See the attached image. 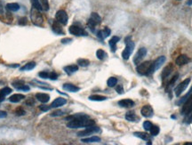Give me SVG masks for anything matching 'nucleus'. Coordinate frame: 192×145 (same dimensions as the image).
Wrapping results in <instances>:
<instances>
[{
  "instance_id": "7c9ffc66",
  "label": "nucleus",
  "mask_w": 192,
  "mask_h": 145,
  "mask_svg": "<svg viewBox=\"0 0 192 145\" xmlns=\"http://www.w3.org/2000/svg\"><path fill=\"white\" fill-rule=\"evenodd\" d=\"M96 56H97V58H98L99 60L102 61V60H104V59L107 57V54H106L102 49H99V50H97V52H96Z\"/></svg>"
},
{
  "instance_id": "c03bdc74",
  "label": "nucleus",
  "mask_w": 192,
  "mask_h": 145,
  "mask_svg": "<svg viewBox=\"0 0 192 145\" xmlns=\"http://www.w3.org/2000/svg\"><path fill=\"white\" fill-rule=\"evenodd\" d=\"M116 91H117L118 93L122 94V93H124V88H123V86H122V85H117V86H116Z\"/></svg>"
},
{
  "instance_id": "0eeeda50",
  "label": "nucleus",
  "mask_w": 192,
  "mask_h": 145,
  "mask_svg": "<svg viewBox=\"0 0 192 145\" xmlns=\"http://www.w3.org/2000/svg\"><path fill=\"white\" fill-rule=\"evenodd\" d=\"M192 111V94L187 98V100L183 102V106L182 108V115H189Z\"/></svg>"
},
{
  "instance_id": "a211bd4d",
  "label": "nucleus",
  "mask_w": 192,
  "mask_h": 145,
  "mask_svg": "<svg viewBox=\"0 0 192 145\" xmlns=\"http://www.w3.org/2000/svg\"><path fill=\"white\" fill-rule=\"evenodd\" d=\"M63 89L68 91V92H71V93H77L80 90V88L73 84H69V83H67V84H64L63 85Z\"/></svg>"
},
{
  "instance_id": "bb28decb",
  "label": "nucleus",
  "mask_w": 192,
  "mask_h": 145,
  "mask_svg": "<svg viewBox=\"0 0 192 145\" xmlns=\"http://www.w3.org/2000/svg\"><path fill=\"white\" fill-rule=\"evenodd\" d=\"M6 8L11 12H16L20 9V5L17 3H9L6 4Z\"/></svg>"
},
{
  "instance_id": "09e8293b",
  "label": "nucleus",
  "mask_w": 192,
  "mask_h": 145,
  "mask_svg": "<svg viewBox=\"0 0 192 145\" xmlns=\"http://www.w3.org/2000/svg\"><path fill=\"white\" fill-rule=\"evenodd\" d=\"M40 109H41V110H43V111H47V110H49L52 109V108H51V106L48 107V106H46V105H43V106H40Z\"/></svg>"
},
{
  "instance_id": "5701e85b",
  "label": "nucleus",
  "mask_w": 192,
  "mask_h": 145,
  "mask_svg": "<svg viewBox=\"0 0 192 145\" xmlns=\"http://www.w3.org/2000/svg\"><path fill=\"white\" fill-rule=\"evenodd\" d=\"M82 143L85 144H92V143H100L101 142V138L98 136H92L89 138H84L81 140Z\"/></svg>"
},
{
  "instance_id": "dca6fc26",
  "label": "nucleus",
  "mask_w": 192,
  "mask_h": 145,
  "mask_svg": "<svg viewBox=\"0 0 192 145\" xmlns=\"http://www.w3.org/2000/svg\"><path fill=\"white\" fill-rule=\"evenodd\" d=\"M36 99H38V101L41 102L42 103H46L49 102L50 100V96L47 93H38L36 94Z\"/></svg>"
},
{
  "instance_id": "4d7b16f0",
  "label": "nucleus",
  "mask_w": 192,
  "mask_h": 145,
  "mask_svg": "<svg viewBox=\"0 0 192 145\" xmlns=\"http://www.w3.org/2000/svg\"><path fill=\"white\" fill-rule=\"evenodd\" d=\"M171 118H172V119H175V118H176V117H175V116H174V115H173V116H171Z\"/></svg>"
},
{
  "instance_id": "6e6d98bb",
  "label": "nucleus",
  "mask_w": 192,
  "mask_h": 145,
  "mask_svg": "<svg viewBox=\"0 0 192 145\" xmlns=\"http://www.w3.org/2000/svg\"><path fill=\"white\" fill-rule=\"evenodd\" d=\"M185 145H192V143H186Z\"/></svg>"
},
{
  "instance_id": "de8ad7c7",
  "label": "nucleus",
  "mask_w": 192,
  "mask_h": 145,
  "mask_svg": "<svg viewBox=\"0 0 192 145\" xmlns=\"http://www.w3.org/2000/svg\"><path fill=\"white\" fill-rule=\"evenodd\" d=\"M26 23H27V18L22 17V18H21V19L19 20V24H21V25H25Z\"/></svg>"
},
{
  "instance_id": "ddd939ff",
  "label": "nucleus",
  "mask_w": 192,
  "mask_h": 145,
  "mask_svg": "<svg viewBox=\"0 0 192 145\" xmlns=\"http://www.w3.org/2000/svg\"><path fill=\"white\" fill-rule=\"evenodd\" d=\"M141 115H142L143 117H145V118H150V117L153 116L154 111H153V109H152L151 106H149V105H145V106H143V107L141 108Z\"/></svg>"
},
{
  "instance_id": "6e6552de",
  "label": "nucleus",
  "mask_w": 192,
  "mask_h": 145,
  "mask_svg": "<svg viewBox=\"0 0 192 145\" xmlns=\"http://www.w3.org/2000/svg\"><path fill=\"white\" fill-rule=\"evenodd\" d=\"M190 82H191V78H186L185 80H183L181 84H179V85L176 86L174 92H175V95H176L177 97H179V96L182 93V92L185 91V89L188 87Z\"/></svg>"
},
{
  "instance_id": "8fccbe9b",
  "label": "nucleus",
  "mask_w": 192,
  "mask_h": 145,
  "mask_svg": "<svg viewBox=\"0 0 192 145\" xmlns=\"http://www.w3.org/2000/svg\"><path fill=\"white\" fill-rule=\"evenodd\" d=\"M188 116V119H187V121H186V123L187 124H191L192 122V111L189 114V115H187Z\"/></svg>"
},
{
  "instance_id": "2eb2a0df",
  "label": "nucleus",
  "mask_w": 192,
  "mask_h": 145,
  "mask_svg": "<svg viewBox=\"0 0 192 145\" xmlns=\"http://www.w3.org/2000/svg\"><path fill=\"white\" fill-rule=\"evenodd\" d=\"M67 103V100L62 98V97H59V98H56L51 104V108L54 109V108H59V107H62Z\"/></svg>"
},
{
  "instance_id": "ea45409f",
  "label": "nucleus",
  "mask_w": 192,
  "mask_h": 145,
  "mask_svg": "<svg viewBox=\"0 0 192 145\" xmlns=\"http://www.w3.org/2000/svg\"><path fill=\"white\" fill-rule=\"evenodd\" d=\"M15 113H16V115H17V116H23V115H25L26 111H25L21 107H19V108H17V109H16Z\"/></svg>"
},
{
  "instance_id": "9d476101",
  "label": "nucleus",
  "mask_w": 192,
  "mask_h": 145,
  "mask_svg": "<svg viewBox=\"0 0 192 145\" xmlns=\"http://www.w3.org/2000/svg\"><path fill=\"white\" fill-rule=\"evenodd\" d=\"M100 132V128L98 127H94V126H91V127H87L85 130L79 132L77 134V136L79 137H82V136H87V135H90L92 134H94V133H98Z\"/></svg>"
},
{
  "instance_id": "f8f14e48",
  "label": "nucleus",
  "mask_w": 192,
  "mask_h": 145,
  "mask_svg": "<svg viewBox=\"0 0 192 145\" xmlns=\"http://www.w3.org/2000/svg\"><path fill=\"white\" fill-rule=\"evenodd\" d=\"M166 56H160L159 58H157L153 63H152V67H151V71H150V74L154 73L156 71H157L166 62Z\"/></svg>"
},
{
  "instance_id": "473e14b6",
  "label": "nucleus",
  "mask_w": 192,
  "mask_h": 145,
  "mask_svg": "<svg viewBox=\"0 0 192 145\" xmlns=\"http://www.w3.org/2000/svg\"><path fill=\"white\" fill-rule=\"evenodd\" d=\"M58 23H59V22L56 21V22L53 25V30H54L56 34H63V30L62 29L61 26H60Z\"/></svg>"
},
{
  "instance_id": "4c0bfd02",
  "label": "nucleus",
  "mask_w": 192,
  "mask_h": 145,
  "mask_svg": "<svg viewBox=\"0 0 192 145\" xmlns=\"http://www.w3.org/2000/svg\"><path fill=\"white\" fill-rule=\"evenodd\" d=\"M41 4H42V7L45 11H47L49 9V3H48V0H39Z\"/></svg>"
},
{
  "instance_id": "a878e982",
  "label": "nucleus",
  "mask_w": 192,
  "mask_h": 145,
  "mask_svg": "<svg viewBox=\"0 0 192 145\" xmlns=\"http://www.w3.org/2000/svg\"><path fill=\"white\" fill-rule=\"evenodd\" d=\"M83 118H89V117H88L87 115H85V114H83V113H78V114H75V115L68 116V117H67L65 119H66V120H68V121H70V120H73V119H83Z\"/></svg>"
},
{
  "instance_id": "20e7f679",
  "label": "nucleus",
  "mask_w": 192,
  "mask_h": 145,
  "mask_svg": "<svg viewBox=\"0 0 192 145\" xmlns=\"http://www.w3.org/2000/svg\"><path fill=\"white\" fill-rule=\"evenodd\" d=\"M151 67H152V63L144 62L137 66L136 71L141 75H149L151 71Z\"/></svg>"
},
{
  "instance_id": "39448f33",
  "label": "nucleus",
  "mask_w": 192,
  "mask_h": 145,
  "mask_svg": "<svg viewBox=\"0 0 192 145\" xmlns=\"http://www.w3.org/2000/svg\"><path fill=\"white\" fill-rule=\"evenodd\" d=\"M102 22V18L97 13H92L91 16L88 20V27L92 29V30H94V27L97 26Z\"/></svg>"
},
{
  "instance_id": "3c124183",
  "label": "nucleus",
  "mask_w": 192,
  "mask_h": 145,
  "mask_svg": "<svg viewBox=\"0 0 192 145\" xmlns=\"http://www.w3.org/2000/svg\"><path fill=\"white\" fill-rule=\"evenodd\" d=\"M178 77H179V75H178V74H177V75H175V76H174V77H173V78L171 79V81H170L169 85H173V84H174V82H175V81L177 80Z\"/></svg>"
},
{
  "instance_id": "79ce46f5",
  "label": "nucleus",
  "mask_w": 192,
  "mask_h": 145,
  "mask_svg": "<svg viewBox=\"0 0 192 145\" xmlns=\"http://www.w3.org/2000/svg\"><path fill=\"white\" fill-rule=\"evenodd\" d=\"M38 76L41 77V78H49V76H50V72H47V71H42V72L38 73Z\"/></svg>"
},
{
  "instance_id": "f3484780",
  "label": "nucleus",
  "mask_w": 192,
  "mask_h": 145,
  "mask_svg": "<svg viewBox=\"0 0 192 145\" xmlns=\"http://www.w3.org/2000/svg\"><path fill=\"white\" fill-rule=\"evenodd\" d=\"M118 105L123 108H132L134 106V102L131 99H123L118 102Z\"/></svg>"
},
{
  "instance_id": "e433bc0d",
  "label": "nucleus",
  "mask_w": 192,
  "mask_h": 145,
  "mask_svg": "<svg viewBox=\"0 0 192 145\" xmlns=\"http://www.w3.org/2000/svg\"><path fill=\"white\" fill-rule=\"evenodd\" d=\"M149 131H150V134H151L152 135L156 136V135H157L159 134L160 129H159V127H158L157 126H152Z\"/></svg>"
},
{
  "instance_id": "c85d7f7f",
  "label": "nucleus",
  "mask_w": 192,
  "mask_h": 145,
  "mask_svg": "<svg viewBox=\"0 0 192 145\" xmlns=\"http://www.w3.org/2000/svg\"><path fill=\"white\" fill-rule=\"evenodd\" d=\"M126 119L130 121V122H134L137 119V117L135 115V113L133 111H129L126 114Z\"/></svg>"
},
{
  "instance_id": "cd10ccee",
  "label": "nucleus",
  "mask_w": 192,
  "mask_h": 145,
  "mask_svg": "<svg viewBox=\"0 0 192 145\" xmlns=\"http://www.w3.org/2000/svg\"><path fill=\"white\" fill-rule=\"evenodd\" d=\"M133 135H134V136H137V137H139V138H141V139H142V140H145V141H148V140H149V135H148V134H146V133H141V132H135V133H133Z\"/></svg>"
},
{
  "instance_id": "f257e3e1",
  "label": "nucleus",
  "mask_w": 192,
  "mask_h": 145,
  "mask_svg": "<svg viewBox=\"0 0 192 145\" xmlns=\"http://www.w3.org/2000/svg\"><path fill=\"white\" fill-rule=\"evenodd\" d=\"M95 121L93 119H90L89 118H83V119H73L70 120L68 124L67 127L68 128H80V127H87L91 126H94Z\"/></svg>"
},
{
  "instance_id": "9b49d317",
  "label": "nucleus",
  "mask_w": 192,
  "mask_h": 145,
  "mask_svg": "<svg viewBox=\"0 0 192 145\" xmlns=\"http://www.w3.org/2000/svg\"><path fill=\"white\" fill-rule=\"evenodd\" d=\"M146 54H147V49H146V48H144V47L140 48V49L138 50L137 54H135L134 58H133V62H134V63L138 65V64L141 62V60L146 56Z\"/></svg>"
},
{
  "instance_id": "864d4df0",
  "label": "nucleus",
  "mask_w": 192,
  "mask_h": 145,
  "mask_svg": "<svg viewBox=\"0 0 192 145\" xmlns=\"http://www.w3.org/2000/svg\"><path fill=\"white\" fill-rule=\"evenodd\" d=\"M7 116V113L5 111H3V110H0V119H4Z\"/></svg>"
},
{
  "instance_id": "37998d69",
  "label": "nucleus",
  "mask_w": 192,
  "mask_h": 145,
  "mask_svg": "<svg viewBox=\"0 0 192 145\" xmlns=\"http://www.w3.org/2000/svg\"><path fill=\"white\" fill-rule=\"evenodd\" d=\"M63 110H55L53 113H51L52 117H59V116H63Z\"/></svg>"
},
{
  "instance_id": "49530a36",
  "label": "nucleus",
  "mask_w": 192,
  "mask_h": 145,
  "mask_svg": "<svg viewBox=\"0 0 192 145\" xmlns=\"http://www.w3.org/2000/svg\"><path fill=\"white\" fill-rule=\"evenodd\" d=\"M25 104L26 105H28V106H32V105H34L35 104V101L33 100V99H28L26 102H25Z\"/></svg>"
},
{
  "instance_id": "c9c22d12",
  "label": "nucleus",
  "mask_w": 192,
  "mask_h": 145,
  "mask_svg": "<svg viewBox=\"0 0 192 145\" xmlns=\"http://www.w3.org/2000/svg\"><path fill=\"white\" fill-rule=\"evenodd\" d=\"M11 93H12V89L10 87H8V86H5V87L2 88L0 90V94L3 95V96H6V95L10 94Z\"/></svg>"
},
{
  "instance_id": "a18cd8bd",
  "label": "nucleus",
  "mask_w": 192,
  "mask_h": 145,
  "mask_svg": "<svg viewBox=\"0 0 192 145\" xmlns=\"http://www.w3.org/2000/svg\"><path fill=\"white\" fill-rule=\"evenodd\" d=\"M49 78H50V79H52V80H56V79L58 78V74L55 72H50Z\"/></svg>"
},
{
  "instance_id": "1a4fd4ad",
  "label": "nucleus",
  "mask_w": 192,
  "mask_h": 145,
  "mask_svg": "<svg viewBox=\"0 0 192 145\" xmlns=\"http://www.w3.org/2000/svg\"><path fill=\"white\" fill-rule=\"evenodd\" d=\"M55 19H56V21H58L60 24L66 25V24L68 23V17L67 13H66L64 10H59V11L56 13Z\"/></svg>"
},
{
  "instance_id": "6ab92c4d",
  "label": "nucleus",
  "mask_w": 192,
  "mask_h": 145,
  "mask_svg": "<svg viewBox=\"0 0 192 145\" xmlns=\"http://www.w3.org/2000/svg\"><path fill=\"white\" fill-rule=\"evenodd\" d=\"M110 35V29L109 28H107V27L102 30H99L98 33H97V37L102 40H103L104 38H106Z\"/></svg>"
},
{
  "instance_id": "393cba45",
  "label": "nucleus",
  "mask_w": 192,
  "mask_h": 145,
  "mask_svg": "<svg viewBox=\"0 0 192 145\" xmlns=\"http://www.w3.org/2000/svg\"><path fill=\"white\" fill-rule=\"evenodd\" d=\"M88 99L90 101H94V102H102V101L107 100V97L102 96V95H99V94H93V95H90Z\"/></svg>"
},
{
  "instance_id": "412c9836",
  "label": "nucleus",
  "mask_w": 192,
  "mask_h": 145,
  "mask_svg": "<svg viewBox=\"0 0 192 145\" xmlns=\"http://www.w3.org/2000/svg\"><path fill=\"white\" fill-rule=\"evenodd\" d=\"M25 99V95L21 94V93H14L13 94L12 96H10L9 98V101L11 102H13V103H16V102H21V100Z\"/></svg>"
},
{
  "instance_id": "4be33fe9",
  "label": "nucleus",
  "mask_w": 192,
  "mask_h": 145,
  "mask_svg": "<svg viewBox=\"0 0 192 145\" xmlns=\"http://www.w3.org/2000/svg\"><path fill=\"white\" fill-rule=\"evenodd\" d=\"M63 70L68 75H72L73 73L77 72L78 71V67H77V65L73 64V65H68V66L64 67Z\"/></svg>"
},
{
  "instance_id": "a19ab883",
  "label": "nucleus",
  "mask_w": 192,
  "mask_h": 145,
  "mask_svg": "<svg viewBox=\"0 0 192 145\" xmlns=\"http://www.w3.org/2000/svg\"><path fill=\"white\" fill-rule=\"evenodd\" d=\"M151 127H152V124H151L149 121H145V122L143 123V127H144V129H145L146 131H149L150 128H151Z\"/></svg>"
},
{
  "instance_id": "b1692460",
  "label": "nucleus",
  "mask_w": 192,
  "mask_h": 145,
  "mask_svg": "<svg viewBox=\"0 0 192 145\" xmlns=\"http://www.w3.org/2000/svg\"><path fill=\"white\" fill-rule=\"evenodd\" d=\"M36 67V63L35 62H30L29 63H26L24 66L21 67V71H31Z\"/></svg>"
},
{
  "instance_id": "72a5a7b5",
  "label": "nucleus",
  "mask_w": 192,
  "mask_h": 145,
  "mask_svg": "<svg viewBox=\"0 0 192 145\" xmlns=\"http://www.w3.org/2000/svg\"><path fill=\"white\" fill-rule=\"evenodd\" d=\"M117 83H118V79H117V77H110V78L108 79V81H107L108 86H110V87H114V86H116Z\"/></svg>"
},
{
  "instance_id": "603ef678",
  "label": "nucleus",
  "mask_w": 192,
  "mask_h": 145,
  "mask_svg": "<svg viewBox=\"0 0 192 145\" xmlns=\"http://www.w3.org/2000/svg\"><path fill=\"white\" fill-rule=\"evenodd\" d=\"M71 41H72L71 38H63V39L62 40V43H63V44H68V43H70Z\"/></svg>"
},
{
  "instance_id": "7ed1b4c3",
  "label": "nucleus",
  "mask_w": 192,
  "mask_h": 145,
  "mask_svg": "<svg viewBox=\"0 0 192 145\" xmlns=\"http://www.w3.org/2000/svg\"><path fill=\"white\" fill-rule=\"evenodd\" d=\"M126 43H127V46L125 48V50L122 53V57L124 60H128L130 55L132 54V53L133 52L134 49V43L132 41L130 40V38H126Z\"/></svg>"
},
{
  "instance_id": "4468645a",
  "label": "nucleus",
  "mask_w": 192,
  "mask_h": 145,
  "mask_svg": "<svg viewBox=\"0 0 192 145\" xmlns=\"http://www.w3.org/2000/svg\"><path fill=\"white\" fill-rule=\"evenodd\" d=\"M190 61H191V59H190L187 55L182 54V55H180V56H178V57L176 58L175 63H176L178 66H182V65L187 64Z\"/></svg>"
},
{
  "instance_id": "2f4dec72",
  "label": "nucleus",
  "mask_w": 192,
  "mask_h": 145,
  "mask_svg": "<svg viewBox=\"0 0 192 145\" xmlns=\"http://www.w3.org/2000/svg\"><path fill=\"white\" fill-rule=\"evenodd\" d=\"M31 1V4H32V6L34 7V8H36L37 10H38V11H42V10H44L43 9V7H42V4H41V3H40V1L39 0H30Z\"/></svg>"
},
{
  "instance_id": "c756f323",
  "label": "nucleus",
  "mask_w": 192,
  "mask_h": 145,
  "mask_svg": "<svg viewBox=\"0 0 192 145\" xmlns=\"http://www.w3.org/2000/svg\"><path fill=\"white\" fill-rule=\"evenodd\" d=\"M172 71H173V66H172V65L166 66V67L165 68V70L163 71V72H162V77H163L164 79L166 78V77L171 74Z\"/></svg>"
},
{
  "instance_id": "423d86ee",
  "label": "nucleus",
  "mask_w": 192,
  "mask_h": 145,
  "mask_svg": "<svg viewBox=\"0 0 192 145\" xmlns=\"http://www.w3.org/2000/svg\"><path fill=\"white\" fill-rule=\"evenodd\" d=\"M68 32L71 34V35H74V36H77V37H85L87 36V32L78 27V26H76V25H72L68 28Z\"/></svg>"
},
{
  "instance_id": "5fc2aeb1",
  "label": "nucleus",
  "mask_w": 192,
  "mask_h": 145,
  "mask_svg": "<svg viewBox=\"0 0 192 145\" xmlns=\"http://www.w3.org/2000/svg\"><path fill=\"white\" fill-rule=\"evenodd\" d=\"M187 4H188V5H191L192 0H188V1H187Z\"/></svg>"
},
{
  "instance_id": "58836bf2",
  "label": "nucleus",
  "mask_w": 192,
  "mask_h": 145,
  "mask_svg": "<svg viewBox=\"0 0 192 145\" xmlns=\"http://www.w3.org/2000/svg\"><path fill=\"white\" fill-rule=\"evenodd\" d=\"M15 88L18 89V90H22V91H29V87L27 85H24V83L20 85H18V86H16Z\"/></svg>"
},
{
  "instance_id": "f704fd0d",
  "label": "nucleus",
  "mask_w": 192,
  "mask_h": 145,
  "mask_svg": "<svg viewBox=\"0 0 192 145\" xmlns=\"http://www.w3.org/2000/svg\"><path fill=\"white\" fill-rule=\"evenodd\" d=\"M77 64L81 67H87L90 64L89 60L87 59H78L77 60Z\"/></svg>"
},
{
  "instance_id": "f03ea898",
  "label": "nucleus",
  "mask_w": 192,
  "mask_h": 145,
  "mask_svg": "<svg viewBox=\"0 0 192 145\" xmlns=\"http://www.w3.org/2000/svg\"><path fill=\"white\" fill-rule=\"evenodd\" d=\"M30 18L32 21V23L36 26L41 27L43 26L44 23V18L42 16V14L40 13V11L37 10L36 8H32L31 12H30Z\"/></svg>"
},
{
  "instance_id": "aec40b11",
  "label": "nucleus",
  "mask_w": 192,
  "mask_h": 145,
  "mask_svg": "<svg viewBox=\"0 0 192 145\" xmlns=\"http://www.w3.org/2000/svg\"><path fill=\"white\" fill-rule=\"evenodd\" d=\"M119 40H120V38L117 37V36L112 37V38L110 40L109 44H110V46L112 52H116V50H117V44H118V42H119Z\"/></svg>"
}]
</instances>
